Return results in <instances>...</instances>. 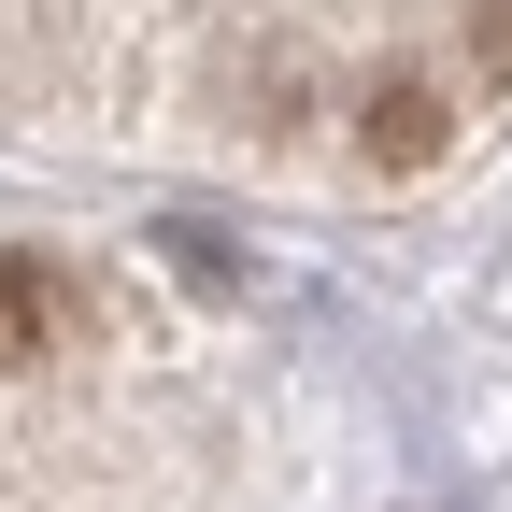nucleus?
<instances>
[{
    "label": "nucleus",
    "mask_w": 512,
    "mask_h": 512,
    "mask_svg": "<svg viewBox=\"0 0 512 512\" xmlns=\"http://www.w3.org/2000/svg\"><path fill=\"white\" fill-rule=\"evenodd\" d=\"M441 143H456V100H441L427 72H384V86L356 100V157H370V171H427Z\"/></svg>",
    "instance_id": "obj_1"
},
{
    "label": "nucleus",
    "mask_w": 512,
    "mask_h": 512,
    "mask_svg": "<svg viewBox=\"0 0 512 512\" xmlns=\"http://www.w3.org/2000/svg\"><path fill=\"white\" fill-rule=\"evenodd\" d=\"M470 72L512 86V0H470Z\"/></svg>",
    "instance_id": "obj_3"
},
{
    "label": "nucleus",
    "mask_w": 512,
    "mask_h": 512,
    "mask_svg": "<svg viewBox=\"0 0 512 512\" xmlns=\"http://www.w3.org/2000/svg\"><path fill=\"white\" fill-rule=\"evenodd\" d=\"M57 313H72V299H57V271H43V256H0V370L57 356Z\"/></svg>",
    "instance_id": "obj_2"
}]
</instances>
